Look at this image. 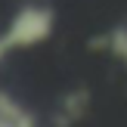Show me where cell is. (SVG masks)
Masks as SVG:
<instances>
[{
  "label": "cell",
  "mask_w": 127,
  "mask_h": 127,
  "mask_svg": "<svg viewBox=\"0 0 127 127\" xmlns=\"http://www.w3.org/2000/svg\"><path fill=\"white\" fill-rule=\"evenodd\" d=\"M9 50H12V43H9V37H6V34H0V62L6 59V53H9Z\"/></svg>",
  "instance_id": "cell-5"
},
{
  "label": "cell",
  "mask_w": 127,
  "mask_h": 127,
  "mask_svg": "<svg viewBox=\"0 0 127 127\" xmlns=\"http://www.w3.org/2000/svg\"><path fill=\"white\" fill-rule=\"evenodd\" d=\"M90 105H93V96H90L87 87L65 90V96L59 99V118H56V124H74L81 118H87Z\"/></svg>",
  "instance_id": "cell-2"
},
{
  "label": "cell",
  "mask_w": 127,
  "mask_h": 127,
  "mask_svg": "<svg viewBox=\"0 0 127 127\" xmlns=\"http://www.w3.org/2000/svg\"><path fill=\"white\" fill-rule=\"evenodd\" d=\"M37 118L9 90H0V127H34Z\"/></svg>",
  "instance_id": "cell-3"
},
{
  "label": "cell",
  "mask_w": 127,
  "mask_h": 127,
  "mask_svg": "<svg viewBox=\"0 0 127 127\" xmlns=\"http://www.w3.org/2000/svg\"><path fill=\"white\" fill-rule=\"evenodd\" d=\"M109 53L127 68V25H118L109 31Z\"/></svg>",
  "instance_id": "cell-4"
},
{
  "label": "cell",
  "mask_w": 127,
  "mask_h": 127,
  "mask_svg": "<svg viewBox=\"0 0 127 127\" xmlns=\"http://www.w3.org/2000/svg\"><path fill=\"white\" fill-rule=\"evenodd\" d=\"M56 31V12L53 6L43 3H25L16 9V16L9 19V28L3 31L9 37L12 50H28L37 43H47Z\"/></svg>",
  "instance_id": "cell-1"
}]
</instances>
